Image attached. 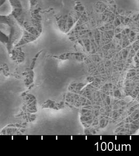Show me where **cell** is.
<instances>
[{"mask_svg": "<svg viewBox=\"0 0 139 156\" xmlns=\"http://www.w3.org/2000/svg\"><path fill=\"white\" fill-rule=\"evenodd\" d=\"M9 24L11 27V43L12 44H15L22 37L23 29L12 15L9 16Z\"/></svg>", "mask_w": 139, "mask_h": 156, "instance_id": "cell-1", "label": "cell"}, {"mask_svg": "<svg viewBox=\"0 0 139 156\" xmlns=\"http://www.w3.org/2000/svg\"><path fill=\"white\" fill-rule=\"evenodd\" d=\"M14 11V7L11 0H5L0 5V16L9 17L12 15Z\"/></svg>", "mask_w": 139, "mask_h": 156, "instance_id": "cell-2", "label": "cell"}, {"mask_svg": "<svg viewBox=\"0 0 139 156\" xmlns=\"http://www.w3.org/2000/svg\"><path fill=\"white\" fill-rule=\"evenodd\" d=\"M0 32L7 37H9L11 34V27L9 24L0 22Z\"/></svg>", "mask_w": 139, "mask_h": 156, "instance_id": "cell-3", "label": "cell"}, {"mask_svg": "<svg viewBox=\"0 0 139 156\" xmlns=\"http://www.w3.org/2000/svg\"><path fill=\"white\" fill-rule=\"evenodd\" d=\"M101 148L103 151H105V149H106V144L105 143L102 144Z\"/></svg>", "mask_w": 139, "mask_h": 156, "instance_id": "cell-4", "label": "cell"}, {"mask_svg": "<svg viewBox=\"0 0 139 156\" xmlns=\"http://www.w3.org/2000/svg\"><path fill=\"white\" fill-rule=\"evenodd\" d=\"M109 150H110V151H112L113 148V144L112 143H109Z\"/></svg>", "mask_w": 139, "mask_h": 156, "instance_id": "cell-5", "label": "cell"}]
</instances>
